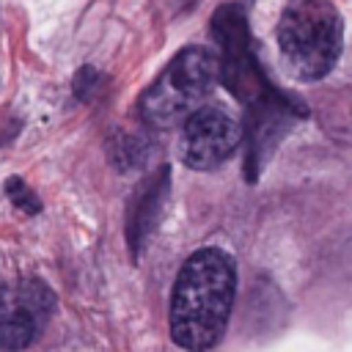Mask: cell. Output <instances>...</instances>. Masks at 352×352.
Here are the masks:
<instances>
[{"instance_id":"cell-6","label":"cell","mask_w":352,"mask_h":352,"mask_svg":"<svg viewBox=\"0 0 352 352\" xmlns=\"http://www.w3.org/2000/svg\"><path fill=\"white\" fill-rule=\"evenodd\" d=\"M242 129L223 107H201L182 124L179 160L192 170L220 168L239 146Z\"/></svg>"},{"instance_id":"cell-7","label":"cell","mask_w":352,"mask_h":352,"mask_svg":"<svg viewBox=\"0 0 352 352\" xmlns=\"http://www.w3.org/2000/svg\"><path fill=\"white\" fill-rule=\"evenodd\" d=\"M168 187H170V168L162 165L154 176H148L135 198H132V206H129V220H126V239H129V250L138 256L143 239L151 234V228L157 226V217L165 206V198H168Z\"/></svg>"},{"instance_id":"cell-4","label":"cell","mask_w":352,"mask_h":352,"mask_svg":"<svg viewBox=\"0 0 352 352\" xmlns=\"http://www.w3.org/2000/svg\"><path fill=\"white\" fill-rule=\"evenodd\" d=\"M212 36L217 38L223 50L220 60V80L226 88L248 102V104H261L267 96V82L250 55V36H248V19L239 6H223L212 16Z\"/></svg>"},{"instance_id":"cell-5","label":"cell","mask_w":352,"mask_h":352,"mask_svg":"<svg viewBox=\"0 0 352 352\" xmlns=\"http://www.w3.org/2000/svg\"><path fill=\"white\" fill-rule=\"evenodd\" d=\"M55 294L38 278H22L11 286H0V349H25L44 330L52 314Z\"/></svg>"},{"instance_id":"cell-3","label":"cell","mask_w":352,"mask_h":352,"mask_svg":"<svg viewBox=\"0 0 352 352\" xmlns=\"http://www.w3.org/2000/svg\"><path fill=\"white\" fill-rule=\"evenodd\" d=\"M341 41V14L330 0H289L278 22V47L294 77L322 80L336 66Z\"/></svg>"},{"instance_id":"cell-1","label":"cell","mask_w":352,"mask_h":352,"mask_svg":"<svg viewBox=\"0 0 352 352\" xmlns=\"http://www.w3.org/2000/svg\"><path fill=\"white\" fill-rule=\"evenodd\" d=\"M236 292L234 258L220 248L195 250L179 270L170 294V338L187 352L212 349L228 324Z\"/></svg>"},{"instance_id":"cell-9","label":"cell","mask_w":352,"mask_h":352,"mask_svg":"<svg viewBox=\"0 0 352 352\" xmlns=\"http://www.w3.org/2000/svg\"><path fill=\"white\" fill-rule=\"evenodd\" d=\"M6 195L11 198V204H14L16 209H22V212H28V214H38V212H41V201L36 198V192H33L19 176H11V179L6 182Z\"/></svg>"},{"instance_id":"cell-10","label":"cell","mask_w":352,"mask_h":352,"mask_svg":"<svg viewBox=\"0 0 352 352\" xmlns=\"http://www.w3.org/2000/svg\"><path fill=\"white\" fill-rule=\"evenodd\" d=\"M99 80H102V74H99L94 66H82V69L74 74V96H77L80 102L94 99V94H96V88H99Z\"/></svg>"},{"instance_id":"cell-8","label":"cell","mask_w":352,"mask_h":352,"mask_svg":"<svg viewBox=\"0 0 352 352\" xmlns=\"http://www.w3.org/2000/svg\"><path fill=\"white\" fill-rule=\"evenodd\" d=\"M148 140L143 135H118L113 140V154L110 160L116 162L118 170H140L148 160Z\"/></svg>"},{"instance_id":"cell-2","label":"cell","mask_w":352,"mask_h":352,"mask_svg":"<svg viewBox=\"0 0 352 352\" xmlns=\"http://www.w3.org/2000/svg\"><path fill=\"white\" fill-rule=\"evenodd\" d=\"M220 80V58L206 47H184L140 96L138 113L151 129H170L201 110Z\"/></svg>"}]
</instances>
